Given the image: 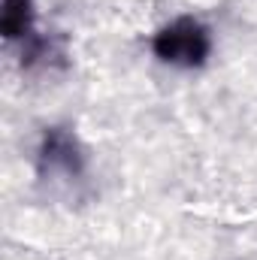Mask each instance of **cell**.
<instances>
[{"instance_id":"cell-2","label":"cell","mask_w":257,"mask_h":260,"mask_svg":"<svg viewBox=\"0 0 257 260\" xmlns=\"http://www.w3.org/2000/svg\"><path fill=\"white\" fill-rule=\"evenodd\" d=\"M85 173V154L79 148V139L64 127L46 130L40 145V176H67L79 179Z\"/></svg>"},{"instance_id":"cell-1","label":"cell","mask_w":257,"mask_h":260,"mask_svg":"<svg viewBox=\"0 0 257 260\" xmlns=\"http://www.w3.org/2000/svg\"><path fill=\"white\" fill-rule=\"evenodd\" d=\"M151 52L164 64L179 67V70H194V67H203L206 58L212 55V34L200 18L182 15L154 34Z\"/></svg>"},{"instance_id":"cell-3","label":"cell","mask_w":257,"mask_h":260,"mask_svg":"<svg viewBox=\"0 0 257 260\" xmlns=\"http://www.w3.org/2000/svg\"><path fill=\"white\" fill-rule=\"evenodd\" d=\"M0 30L9 43H24V58L34 61L40 52V40H34V3L30 0H3Z\"/></svg>"}]
</instances>
